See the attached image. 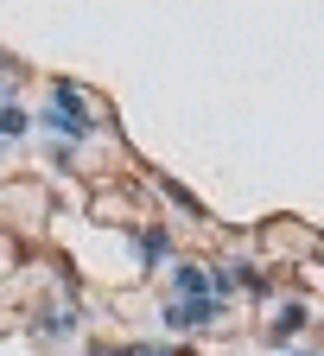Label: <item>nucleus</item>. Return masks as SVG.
<instances>
[{"instance_id": "nucleus-1", "label": "nucleus", "mask_w": 324, "mask_h": 356, "mask_svg": "<svg viewBox=\"0 0 324 356\" xmlns=\"http://www.w3.org/2000/svg\"><path fill=\"white\" fill-rule=\"evenodd\" d=\"M216 312H222V299H204V305H165V318L178 331H204V325H216Z\"/></svg>"}, {"instance_id": "nucleus-2", "label": "nucleus", "mask_w": 324, "mask_h": 356, "mask_svg": "<svg viewBox=\"0 0 324 356\" xmlns=\"http://www.w3.org/2000/svg\"><path fill=\"white\" fill-rule=\"evenodd\" d=\"M172 280H178V293H191L197 305H204V293H216V286H210V274H204L197 261H178V267H172Z\"/></svg>"}, {"instance_id": "nucleus-3", "label": "nucleus", "mask_w": 324, "mask_h": 356, "mask_svg": "<svg viewBox=\"0 0 324 356\" xmlns=\"http://www.w3.org/2000/svg\"><path fill=\"white\" fill-rule=\"evenodd\" d=\"M305 318H311L305 305H280V318H273V343H286V337H293V331H299Z\"/></svg>"}, {"instance_id": "nucleus-4", "label": "nucleus", "mask_w": 324, "mask_h": 356, "mask_svg": "<svg viewBox=\"0 0 324 356\" xmlns=\"http://www.w3.org/2000/svg\"><path fill=\"white\" fill-rule=\"evenodd\" d=\"M7 140H26V108L7 102Z\"/></svg>"}, {"instance_id": "nucleus-5", "label": "nucleus", "mask_w": 324, "mask_h": 356, "mask_svg": "<svg viewBox=\"0 0 324 356\" xmlns=\"http://www.w3.org/2000/svg\"><path fill=\"white\" fill-rule=\"evenodd\" d=\"M140 242H147V248H140V254H147V261H165V236H159V229H147V236H140Z\"/></svg>"}]
</instances>
